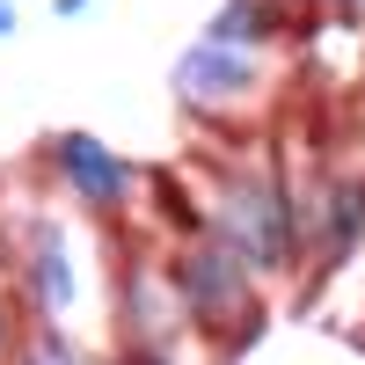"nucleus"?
<instances>
[{
    "label": "nucleus",
    "instance_id": "2",
    "mask_svg": "<svg viewBox=\"0 0 365 365\" xmlns=\"http://www.w3.org/2000/svg\"><path fill=\"white\" fill-rule=\"evenodd\" d=\"M182 278H190L197 307H241V270H234V256H227V249L190 256V263H182Z\"/></svg>",
    "mask_w": 365,
    "mask_h": 365
},
{
    "label": "nucleus",
    "instance_id": "3",
    "mask_svg": "<svg viewBox=\"0 0 365 365\" xmlns=\"http://www.w3.org/2000/svg\"><path fill=\"white\" fill-rule=\"evenodd\" d=\"M182 81H190V96H212V88H234V81H241V58H227V51H197L190 66H182Z\"/></svg>",
    "mask_w": 365,
    "mask_h": 365
},
{
    "label": "nucleus",
    "instance_id": "1",
    "mask_svg": "<svg viewBox=\"0 0 365 365\" xmlns=\"http://www.w3.org/2000/svg\"><path fill=\"white\" fill-rule=\"evenodd\" d=\"M66 175H73V182H81V190L96 197V205H117V197H125V168H117L96 139H81V132L66 139Z\"/></svg>",
    "mask_w": 365,
    "mask_h": 365
},
{
    "label": "nucleus",
    "instance_id": "4",
    "mask_svg": "<svg viewBox=\"0 0 365 365\" xmlns=\"http://www.w3.org/2000/svg\"><path fill=\"white\" fill-rule=\"evenodd\" d=\"M37 365H73V358L58 351V344H44V351H37Z\"/></svg>",
    "mask_w": 365,
    "mask_h": 365
},
{
    "label": "nucleus",
    "instance_id": "7",
    "mask_svg": "<svg viewBox=\"0 0 365 365\" xmlns=\"http://www.w3.org/2000/svg\"><path fill=\"white\" fill-rule=\"evenodd\" d=\"M139 365H146V358H139Z\"/></svg>",
    "mask_w": 365,
    "mask_h": 365
},
{
    "label": "nucleus",
    "instance_id": "5",
    "mask_svg": "<svg viewBox=\"0 0 365 365\" xmlns=\"http://www.w3.org/2000/svg\"><path fill=\"white\" fill-rule=\"evenodd\" d=\"M0 29H8V0H0Z\"/></svg>",
    "mask_w": 365,
    "mask_h": 365
},
{
    "label": "nucleus",
    "instance_id": "6",
    "mask_svg": "<svg viewBox=\"0 0 365 365\" xmlns=\"http://www.w3.org/2000/svg\"><path fill=\"white\" fill-rule=\"evenodd\" d=\"M58 8H66V15H73V8H81V0H58Z\"/></svg>",
    "mask_w": 365,
    "mask_h": 365
}]
</instances>
